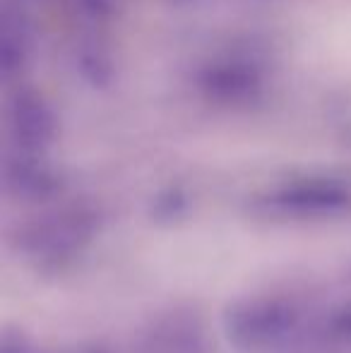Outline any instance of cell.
Here are the masks:
<instances>
[{
	"instance_id": "cell-1",
	"label": "cell",
	"mask_w": 351,
	"mask_h": 353,
	"mask_svg": "<svg viewBox=\"0 0 351 353\" xmlns=\"http://www.w3.org/2000/svg\"><path fill=\"white\" fill-rule=\"evenodd\" d=\"M313 322L303 293L265 288L234 298L224 307L221 332L239 353H281L310 336Z\"/></svg>"
},
{
	"instance_id": "cell-2",
	"label": "cell",
	"mask_w": 351,
	"mask_h": 353,
	"mask_svg": "<svg viewBox=\"0 0 351 353\" xmlns=\"http://www.w3.org/2000/svg\"><path fill=\"white\" fill-rule=\"evenodd\" d=\"M255 212L274 223H332L351 214V188L323 178L289 181L263 192Z\"/></svg>"
},
{
	"instance_id": "cell-3",
	"label": "cell",
	"mask_w": 351,
	"mask_h": 353,
	"mask_svg": "<svg viewBox=\"0 0 351 353\" xmlns=\"http://www.w3.org/2000/svg\"><path fill=\"white\" fill-rule=\"evenodd\" d=\"M97 236V219L85 210L56 212L46 219L29 223L19 233V252L32 265L61 270L77 262Z\"/></svg>"
},
{
	"instance_id": "cell-4",
	"label": "cell",
	"mask_w": 351,
	"mask_h": 353,
	"mask_svg": "<svg viewBox=\"0 0 351 353\" xmlns=\"http://www.w3.org/2000/svg\"><path fill=\"white\" fill-rule=\"evenodd\" d=\"M150 353H207L205 349V330L192 325L185 315L169 317L154 325L152 339L147 344Z\"/></svg>"
},
{
	"instance_id": "cell-5",
	"label": "cell",
	"mask_w": 351,
	"mask_h": 353,
	"mask_svg": "<svg viewBox=\"0 0 351 353\" xmlns=\"http://www.w3.org/2000/svg\"><path fill=\"white\" fill-rule=\"evenodd\" d=\"M68 353H113L108 346H101V344H87V346H80L75 351H68Z\"/></svg>"
}]
</instances>
